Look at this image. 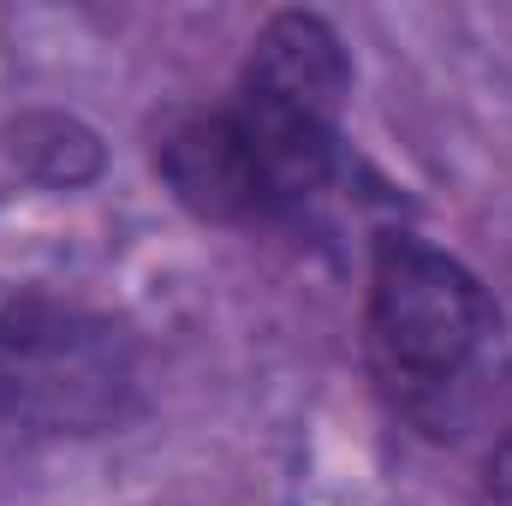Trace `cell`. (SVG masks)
I'll list each match as a JSON object with an SVG mask.
<instances>
[{
	"instance_id": "cell-1",
	"label": "cell",
	"mask_w": 512,
	"mask_h": 506,
	"mask_svg": "<svg viewBox=\"0 0 512 506\" xmlns=\"http://www.w3.org/2000/svg\"><path fill=\"white\" fill-rule=\"evenodd\" d=\"M364 340L387 405L435 441L477 417L501 364V316L483 280L411 233L376 245Z\"/></svg>"
},
{
	"instance_id": "cell-2",
	"label": "cell",
	"mask_w": 512,
	"mask_h": 506,
	"mask_svg": "<svg viewBox=\"0 0 512 506\" xmlns=\"http://www.w3.org/2000/svg\"><path fill=\"white\" fill-rule=\"evenodd\" d=\"M346 90H352L346 48L316 12H280L262 24L227 108L262 173L268 221L298 215L310 197L328 191Z\"/></svg>"
},
{
	"instance_id": "cell-3",
	"label": "cell",
	"mask_w": 512,
	"mask_h": 506,
	"mask_svg": "<svg viewBox=\"0 0 512 506\" xmlns=\"http://www.w3.org/2000/svg\"><path fill=\"white\" fill-rule=\"evenodd\" d=\"M137 405L131 340L84 310L18 298L0 304V423L36 435H96Z\"/></svg>"
},
{
	"instance_id": "cell-4",
	"label": "cell",
	"mask_w": 512,
	"mask_h": 506,
	"mask_svg": "<svg viewBox=\"0 0 512 506\" xmlns=\"http://www.w3.org/2000/svg\"><path fill=\"white\" fill-rule=\"evenodd\" d=\"M155 167L203 221H268V191L233 108H179L155 131Z\"/></svg>"
},
{
	"instance_id": "cell-5",
	"label": "cell",
	"mask_w": 512,
	"mask_h": 506,
	"mask_svg": "<svg viewBox=\"0 0 512 506\" xmlns=\"http://www.w3.org/2000/svg\"><path fill=\"white\" fill-rule=\"evenodd\" d=\"M483 495H489V506H512V429L495 441V453L483 465Z\"/></svg>"
}]
</instances>
